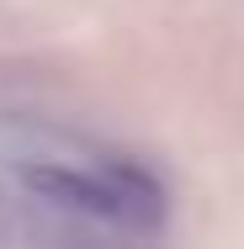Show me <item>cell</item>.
I'll return each mask as SVG.
<instances>
[{
  "label": "cell",
  "instance_id": "cell-1",
  "mask_svg": "<svg viewBox=\"0 0 244 249\" xmlns=\"http://www.w3.org/2000/svg\"><path fill=\"white\" fill-rule=\"evenodd\" d=\"M21 186L53 212L112 223V228H154L165 217V196L154 175L133 164H106L101 175L69 170V164H21Z\"/></svg>",
  "mask_w": 244,
  "mask_h": 249
}]
</instances>
